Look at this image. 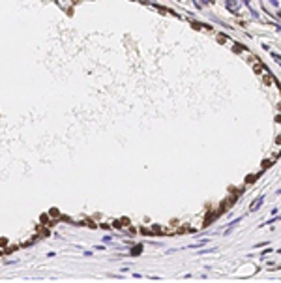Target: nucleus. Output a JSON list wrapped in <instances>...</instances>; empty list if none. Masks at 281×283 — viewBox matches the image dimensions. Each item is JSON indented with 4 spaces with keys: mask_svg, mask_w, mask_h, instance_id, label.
<instances>
[{
    "mask_svg": "<svg viewBox=\"0 0 281 283\" xmlns=\"http://www.w3.org/2000/svg\"><path fill=\"white\" fill-rule=\"evenodd\" d=\"M264 71V68H263V64H255V73H263Z\"/></svg>",
    "mask_w": 281,
    "mask_h": 283,
    "instance_id": "1",
    "label": "nucleus"
},
{
    "mask_svg": "<svg viewBox=\"0 0 281 283\" xmlns=\"http://www.w3.org/2000/svg\"><path fill=\"white\" fill-rule=\"evenodd\" d=\"M217 41H219V43H225V41H227V36L219 34V36H217Z\"/></svg>",
    "mask_w": 281,
    "mask_h": 283,
    "instance_id": "2",
    "label": "nucleus"
}]
</instances>
